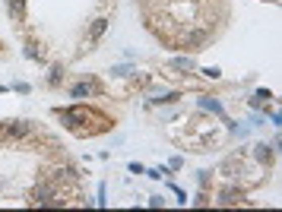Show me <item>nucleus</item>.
Instances as JSON below:
<instances>
[{"instance_id": "0eeeda50", "label": "nucleus", "mask_w": 282, "mask_h": 212, "mask_svg": "<svg viewBox=\"0 0 282 212\" xmlns=\"http://www.w3.org/2000/svg\"><path fill=\"white\" fill-rule=\"evenodd\" d=\"M105 26H108V22H105V19H96V26H92V41H96L99 35L105 32Z\"/></svg>"}, {"instance_id": "20e7f679", "label": "nucleus", "mask_w": 282, "mask_h": 212, "mask_svg": "<svg viewBox=\"0 0 282 212\" xmlns=\"http://www.w3.org/2000/svg\"><path fill=\"white\" fill-rule=\"evenodd\" d=\"M26 57H32V61H44V54L38 51V44L29 41V48H26Z\"/></svg>"}, {"instance_id": "423d86ee", "label": "nucleus", "mask_w": 282, "mask_h": 212, "mask_svg": "<svg viewBox=\"0 0 282 212\" xmlns=\"http://www.w3.org/2000/svg\"><path fill=\"white\" fill-rule=\"evenodd\" d=\"M171 67L174 70H194V57H181V61H174Z\"/></svg>"}, {"instance_id": "7ed1b4c3", "label": "nucleus", "mask_w": 282, "mask_h": 212, "mask_svg": "<svg viewBox=\"0 0 282 212\" xmlns=\"http://www.w3.org/2000/svg\"><path fill=\"white\" fill-rule=\"evenodd\" d=\"M92 92H96V82H83V86L73 89V95L76 98H86V95H92Z\"/></svg>"}, {"instance_id": "f257e3e1", "label": "nucleus", "mask_w": 282, "mask_h": 212, "mask_svg": "<svg viewBox=\"0 0 282 212\" xmlns=\"http://www.w3.org/2000/svg\"><path fill=\"white\" fill-rule=\"evenodd\" d=\"M32 133V124L29 121H7L4 124V136L7 139H22V136H29Z\"/></svg>"}, {"instance_id": "f03ea898", "label": "nucleus", "mask_w": 282, "mask_h": 212, "mask_svg": "<svg viewBox=\"0 0 282 212\" xmlns=\"http://www.w3.org/2000/svg\"><path fill=\"white\" fill-rule=\"evenodd\" d=\"M10 16H13L16 22L26 19V0H10Z\"/></svg>"}, {"instance_id": "6e6552de", "label": "nucleus", "mask_w": 282, "mask_h": 212, "mask_svg": "<svg viewBox=\"0 0 282 212\" xmlns=\"http://www.w3.org/2000/svg\"><path fill=\"white\" fill-rule=\"evenodd\" d=\"M61 76H64V70L54 67V70H51V86H61Z\"/></svg>"}, {"instance_id": "1a4fd4ad", "label": "nucleus", "mask_w": 282, "mask_h": 212, "mask_svg": "<svg viewBox=\"0 0 282 212\" xmlns=\"http://www.w3.org/2000/svg\"><path fill=\"white\" fill-rule=\"evenodd\" d=\"M111 73H114V76H130V73H133V70H130V67H114V70H111Z\"/></svg>"}, {"instance_id": "39448f33", "label": "nucleus", "mask_w": 282, "mask_h": 212, "mask_svg": "<svg viewBox=\"0 0 282 212\" xmlns=\"http://www.w3.org/2000/svg\"><path fill=\"white\" fill-rule=\"evenodd\" d=\"M257 158H260V162H269V158H273V149H269L266 143H260V146H257Z\"/></svg>"}]
</instances>
